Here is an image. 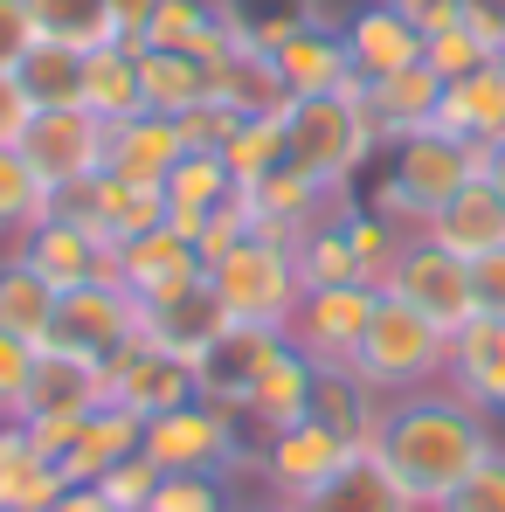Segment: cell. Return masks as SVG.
<instances>
[{"mask_svg": "<svg viewBox=\"0 0 505 512\" xmlns=\"http://www.w3.org/2000/svg\"><path fill=\"white\" fill-rule=\"evenodd\" d=\"M222 201H236V173H229V160L222 153H180L167 173V222L180 229V236H194Z\"/></svg>", "mask_w": 505, "mask_h": 512, "instance_id": "1f68e13d", "label": "cell"}, {"mask_svg": "<svg viewBox=\"0 0 505 512\" xmlns=\"http://www.w3.org/2000/svg\"><path fill=\"white\" fill-rule=\"evenodd\" d=\"M77 423H84V416H21L28 443H35L49 464H63V457H70V443H77Z\"/></svg>", "mask_w": 505, "mask_h": 512, "instance_id": "11a10c76", "label": "cell"}, {"mask_svg": "<svg viewBox=\"0 0 505 512\" xmlns=\"http://www.w3.org/2000/svg\"><path fill=\"white\" fill-rule=\"evenodd\" d=\"M353 367L395 402V395H416V388H436L443 381V367H450V333L436 326V319H422L416 305H402V298H388L381 291V305H374V319H367V340L353 353Z\"/></svg>", "mask_w": 505, "mask_h": 512, "instance_id": "277c9868", "label": "cell"}, {"mask_svg": "<svg viewBox=\"0 0 505 512\" xmlns=\"http://www.w3.org/2000/svg\"><path fill=\"white\" fill-rule=\"evenodd\" d=\"M388 173L416 194L422 208L436 215L471 173H485V146H464V139H450V132H416V139H402V146H388Z\"/></svg>", "mask_w": 505, "mask_h": 512, "instance_id": "9a60e30c", "label": "cell"}, {"mask_svg": "<svg viewBox=\"0 0 505 512\" xmlns=\"http://www.w3.org/2000/svg\"><path fill=\"white\" fill-rule=\"evenodd\" d=\"M422 63H429L443 84H457V77H471L478 63H492V49H485V35H478L471 21H450V28L422 35Z\"/></svg>", "mask_w": 505, "mask_h": 512, "instance_id": "bcb514c9", "label": "cell"}, {"mask_svg": "<svg viewBox=\"0 0 505 512\" xmlns=\"http://www.w3.org/2000/svg\"><path fill=\"white\" fill-rule=\"evenodd\" d=\"M436 104H443V77H436L429 63H409V70H395V77H374V84H367V111H374L381 153L402 146V139H416V132H429V125H436Z\"/></svg>", "mask_w": 505, "mask_h": 512, "instance_id": "603a6c76", "label": "cell"}, {"mask_svg": "<svg viewBox=\"0 0 505 512\" xmlns=\"http://www.w3.org/2000/svg\"><path fill=\"white\" fill-rule=\"evenodd\" d=\"M416 35H436V28H450V21H464V0H388Z\"/></svg>", "mask_w": 505, "mask_h": 512, "instance_id": "680465c9", "label": "cell"}, {"mask_svg": "<svg viewBox=\"0 0 505 512\" xmlns=\"http://www.w3.org/2000/svg\"><path fill=\"white\" fill-rule=\"evenodd\" d=\"M298 512H422V506L388 478V464H381L374 450H360V457H346Z\"/></svg>", "mask_w": 505, "mask_h": 512, "instance_id": "4dcf8cb0", "label": "cell"}, {"mask_svg": "<svg viewBox=\"0 0 505 512\" xmlns=\"http://www.w3.org/2000/svg\"><path fill=\"white\" fill-rule=\"evenodd\" d=\"M471 298H478L485 319H505V250H492V256L471 263Z\"/></svg>", "mask_w": 505, "mask_h": 512, "instance_id": "9f6ffc18", "label": "cell"}, {"mask_svg": "<svg viewBox=\"0 0 505 512\" xmlns=\"http://www.w3.org/2000/svg\"><path fill=\"white\" fill-rule=\"evenodd\" d=\"M49 215V180L28 167L21 146H0V236H28L35 222Z\"/></svg>", "mask_w": 505, "mask_h": 512, "instance_id": "7bdbcfd3", "label": "cell"}, {"mask_svg": "<svg viewBox=\"0 0 505 512\" xmlns=\"http://www.w3.org/2000/svg\"><path fill=\"white\" fill-rule=\"evenodd\" d=\"M222 160H229V173H236V187H256L270 167H284V160H291V146H284V111L236 118V132L222 139Z\"/></svg>", "mask_w": 505, "mask_h": 512, "instance_id": "60d3db41", "label": "cell"}, {"mask_svg": "<svg viewBox=\"0 0 505 512\" xmlns=\"http://www.w3.org/2000/svg\"><path fill=\"white\" fill-rule=\"evenodd\" d=\"M97 402H111L97 360H84V353H56V346L35 353V381H28L21 416H90Z\"/></svg>", "mask_w": 505, "mask_h": 512, "instance_id": "d4e9b609", "label": "cell"}, {"mask_svg": "<svg viewBox=\"0 0 505 512\" xmlns=\"http://www.w3.org/2000/svg\"><path fill=\"white\" fill-rule=\"evenodd\" d=\"M28 14H35L42 42H63V49H84V56L104 42H125L104 0H28Z\"/></svg>", "mask_w": 505, "mask_h": 512, "instance_id": "ab89813d", "label": "cell"}, {"mask_svg": "<svg viewBox=\"0 0 505 512\" xmlns=\"http://www.w3.org/2000/svg\"><path fill=\"white\" fill-rule=\"evenodd\" d=\"M84 111L104 118V125L146 111V104H139V49H132V42H104V49L84 56Z\"/></svg>", "mask_w": 505, "mask_h": 512, "instance_id": "74e56055", "label": "cell"}, {"mask_svg": "<svg viewBox=\"0 0 505 512\" xmlns=\"http://www.w3.org/2000/svg\"><path fill=\"white\" fill-rule=\"evenodd\" d=\"M208 97H222L236 118H263V111H284V104H291V90H284V77H277V63H270L263 49H243V42L208 70Z\"/></svg>", "mask_w": 505, "mask_h": 512, "instance_id": "d6a6232c", "label": "cell"}, {"mask_svg": "<svg viewBox=\"0 0 505 512\" xmlns=\"http://www.w3.org/2000/svg\"><path fill=\"white\" fill-rule=\"evenodd\" d=\"M63 464H49L35 443H28V429L21 416H0V512H49L63 499Z\"/></svg>", "mask_w": 505, "mask_h": 512, "instance_id": "484cf974", "label": "cell"}, {"mask_svg": "<svg viewBox=\"0 0 505 512\" xmlns=\"http://www.w3.org/2000/svg\"><path fill=\"white\" fill-rule=\"evenodd\" d=\"M146 512H243V506H236V485L215 471H167Z\"/></svg>", "mask_w": 505, "mask_h": 512, "instance_id": "f6af8a7d", "label": "cell"}, {"mask_svg": "<svg viewBox=\"0 0 505 512\" xmlns=\"http://www.w3.org/2000/svg\"><path fill=\"white\" fill-rule=\"evenodd\" d=\"M485 180L505 194V139H499V146H485Z\"/></svg>", "mask_w": 505, "mask_h": 512, "instance_id": "be15d7a7", "label": "cell"}, {"mask_svg": "<svg viewBox=\"0 0 505 512\" xmlns=\"http://www.w3.org/2000/svg\"><path fill=\"white\" fill-rule=\"evenodd\" d=\"M7 250L28 256V263L56 284V298L77 291V284H90V277H111V243L90 236L84 222H63V215H42V222H35L28 236H14Z\"/></svg>", "mask_w": 505, "mask_h": 512, "instance_id": "2e32d148", "label": "cell"}, {"mask_svg": "<svg viewBox=\"0 0 505 512\" xmlns=\"http://www.w3.org/2000/svg\"><path fill=\"white\" fill-rule=\"evenodd\" d=\"M173 125H180V146H194V153H222V139L236 132V111H229L222 97H201V104L180 111Z\"/></svg>", "mask_w": 505, "mask_h": 512, "instance_id": "f5cc1de1", "label": "cell"}, {"mask_svg": "<svg viewBox=\"0 0 505 512\" xmlns=\"http://www.w3.org/2000/svg\"><path fill=\"white\" fill-rule=\"evenodd\" d=\"M180 125L160 118V111H132V118H111L104 125V167L97 173H118V180H146V187H167L173 160H180Z\"/></svg>", "mask_w": 505, "mask_h": 512, "instance_id": "d6986e66", "label": "cell"}, {"mask_svg": "<svg viewBox=\"0 0 505 512\" xmlns=\"http://www.w3.org/2000/svg\"><path fill=\"white\" fill-rule=\"evenodd\" d=\"M104 388H111L118 409H132L139 423H153V416H167L180 402H194V367L180 353H160V346L139 333L132 346H118L104 360Z\"/></svg>", "mask_w": 505, "mask_h": 512, "instance_id": "7c38bea8", "label": "cell"}, {"mask_svg": "<svg viewBox=\"0 0 505 512\" xmlns=\"http://www.w3.org/2000/svg\"><path fill=\"white\" fill-rule=\"evenodd\" d=\"M436 512H505V443H499V450H492V457H485V464H478V471H471V478H464V485H457V492H450Z\"/></svg>", "mask_w": 505, "mask_h": 512, "instance_id": "681fc988", "label": "cell"}, {"mask_svg": "<svg viewBox=\"0 0 505 512\" xmlns=\"http://www.w3.org/2000/svg\"><path fill=\"white\" fill-rule=\"evenodd\" d=\"M104 7H111L118 35H125V42L139 49V42H146V21H153V7H160V0H104Z\"/></svg>", "mask_w": 505, "mask_h": 512, "instance_id": "94428289", "label": "cell"}, {"mask_svg": "<svg viewBox=\"0 0 505 512\" xmlns=\"http://www.w3.org/2000/svg\"><path fill=\"white\" fill-rule=\"evenodd\" d=\"M499 450V429L485 409H471L457 388H416V395H395L381 436H374V457L388 464V478L416 499L422 512H436L485 457Z\"/></svg>", "mask_w": 505, "mask_h": 512, "instance_id": "6da1fadb", "label": "cell"}, {"mask_svg": "<svg viewBox=\"0 0 505 512\" xmlns=\"http://www.w3.org/2000/svg\"><path fill=\"white\" fill-rule=\"evenodd\" d=\"M111 277L153 312V305H167V298H180L187 284H201L208 277V263H201V250L173 229V222H160V229H146V236H132V243H118V256H111Z\"/></svg>", "mask_w": 505, "mask_h": 512, "instance_id": "4fadbf2b", "label": "cell"}, {"mask_svg": "<svg viewBox=\"0 0 505 512\" xmlns=\"http://www.w3.org/2000/svg\"><path fill=\"white\" fill-rule=\"evenodd\" d=\"M243 236H250V208H243V194H236V201H222V208H215V215L187 236V243L201 250V263H222V256L243 243Z\"/></svg>", "mask_w": 505, "mask_h": 512, "instance_id": "f907efd6", "label": "cell"}, {"mask_svg": "<svg viewBox=\"0 0 505 512\" xmlns=\"http://www.w3.org/2000/svg\"><path fill=\"white\" fill-rule=\"evenodd\" d=\"M229 326V305L215 298V284L201 277V284H187L180 298H167V305H153L146 312V340L160 346V353H180L187 367L208 353V340Z\"/></svg>", "mask_w": 505, "mask_h": 512, "instance_id": "4316f807", "label": "cell"}, {"mask_svg": "<svg viewBox=\"0 0 505 512\" xmlns=\"http://www.w3.org/2000/svg\"><path fill=\"white\" fill-rule=\"evenodd\" d=\"M139 443H146V423H139L132 409L97 402L84 423H77V443H70V457H63V478H70V485H97L111 464L139 457Z\"/></svg>", "mask_w": 505, "mask_h": 512, "instance_id": "83f0119b", "label": "cell"}, {"mask_svg": "<svg viewBox=\"0 0 505 512\" xmlns=\"http://www.w3.org/2000/svg\"><path fill=\"white\" fill-rule=\"evenodd\" d=\"M374 305H381L374 284H319V291L298 298L284 340L298 346L312 367H353V353H360V340H367Z\"/></svg>", "mask_w": 505, "mask_h": 512, "instance_id": "9c48e42d", "label": "cell"}, {"mask_svg": "<svg viewBox=\"0 0 505 512\" xmlns=\"http://www.w3.org/2000/svg\"><path fill=\"white\" fill-rule=\"evenodd\" d=\"M139 49H180V56H201V63L215 70V63L236 49V35H229V21H222L215 0H160Z\"/></svg>", "mask_w": 505, "mask_h": 512, "instance_id": "f546056e", "label": "cell"}, {"mask_svg": "<svg viewBox=\"0 0 505 512\" xmlns=\"http://www.w3.org/2000/svg\"><path fill=\"white\" fill-rule=\"evenodd\" d=\"M243 194V208H250V236H270V243H305L326 215H339V201L353 194V187H326V180H312L305 167H270L256 187H236Z\"/></svg>", "mask_w": 505, "mask_h": 512, "instance_id": "30bf717a", "label": "cell"}, {"mask_svg": "<svg viewBox=\"0 0 505 512\" xmlns=\"http://www.w3.org/2000/svg\"><path fill=\"white\" fill-rule=\"evenodd\" d=\"M312 416L346 436L353 450H374V436H381V416H388V395L360 374V367H319V381H312Z\"/></svg>", "mask_w": 505, "mask_h": 512, "instance_id": "cb8c5ba5", "label": "cell"}, {"mask_svg": "<svg viewBox=\"0 0 505 512\" xmlns=\"http://www.w3.org/2000/svg\"><path fill=\"white\" fill-rule=\"evenodd\" d=\"M222 7V21H229V35L243 42V49H277V42H291L298 28H312V21H333L326 14V0H215Z\"/></svg>", "mask_w": 505, "mask_h": 512, "instance_id": "d590c367", "label": "cell"}, {"mask_svg": "<svg viewBox=\"0 0 505 512\" xmlns=\"http://www.w3.org/2000/svg\"><path fill=\"white\" fill-rule=\"evenodd\" d=\"M49 512H118V506H111L97 485H63V499H56Z\"/></svg>", "mask_w": 505, "mask_h": 512, "instance_id": "6125c7cd", "label": "cell"}, {"mask_svg": "<svg viewBox=\"0 0 505 512\" xmlns=\"http://www.w3.org/2000/svg\"><path fill=\"white\" fill-rule=\"evenodd\" d=\"M312 381H319V367H312L298 346H284V353L270 360V374L250 388V402H243L250 436H270V429L305 423V416H312Z\"/></svg>", "mask_w": 505, "mask_h": 512, "instance_id": "f1b7e54d", "label": "cell"}, {"mask_svg": "<svg viewBox=\"0 0 505 512\" xmlns=\"http://www.w3.org/2000/svg\"><path fill=\"white\" fill-rule=\"evenodd\" d=\"M160 478H167V471H160V464L139 450V457L111 464V471L97 478V492H104V499H111L118 512H146V506H153V492H160Z\"/></svg>", "mask_w": 505, "mask_h": 512, "instance_id": "7dc6e473", "label": "cell"}, {"mask_svg": "<svg viewBox=\"0 0 505 512\" xmlns=\"http://www.w3.org/2000/svg\"><path fill=\"white\" fill-rule=\"evenodd\" d=\"M208 97V63L201 56H180V49H139V104L180 118Z\"/></svg>", "mask_w": 505, "mask_h": 512, "instance_id": "8d00e7d4", "label": "cell"}, {"mask_svg": "<svg viewBox=\"0 0 505 512\" xmlns=\"http://www.w3.org/2000/svg\"><path fill=\"white\" fill-rule=\"evenodd\" d=\"M429 243H443L450 256H464V263H478V256L505 250V194L485 180V173H471L436 215H429V229H422Z\"/></svg>", "mask_w": 505, "mask_h": 512, "instance_id": "e0dca14e", "label": "cell"}, {"mask_svg": "<svg viewBox=\"0 0 505 512\" xmlns=\"http://www.w3.org/2000/svg\"><path fill=\"white\" fill-rule=\"evenodd\" d=\"M339 35H346V56H353V77L360 84H374V77H395V70H409L422 63V35L388 7V0H367V7H353L346 21H339Z\"/></svg>", "mask_w": 505, "mask_h": 512, "instance_id": "ffe728a7", "label": "cell"}, {"mask_svg": "<svg viewBox=\"0 0 505 512\" xmlns=\"http://www.w3.org/2000/svg\"><path fill=\"white\" fill-rule=\"evenodd\" d=\"M346 457H360V450H353L346 436H333L319 416L256 436V478H263V492H270L277 506H305Z\"/></svg>", "mask_w": 505, "mask_h": 512, "instance_id": "52a82bcc", "label": "cell"}, {"mask_svg": "<svg viewBox=\"0 0 505 512\" xmlns=\"http://www.w3.org/2000/svg\"><path fill=\"white\" fill-rule=\"evenodd\" d=\"M270 63H277V77H284L291 97H333V90L353 84V56H346L339 21H312V28H298L291 42L270 49Z\"/></svg>", "mask_w": 505, "mask_h": 512, "instance_id": "44dd1931", "label": "cell"}, {"mask_svg": "<svg viewBox=\"0 0 505 512\" xmlns=\"http://www.w3.org/2000/svg\"><path fill=\"white\" fill-rule=\"evenodd\" d=\"M291 512H298V506H291Z\"/></svg>", "mask_w": 505, "mask_h": 512, "instance_id": "e7e4bbea", "label": "cell"}, {"mask_svg": "<svg viewBox=\"0 0 505 512\" xmlns=\"http://www.w3.org/2000/svg\"><path fill=\"white\" fill-rule=\"evenodd\" d=\"M160 222H167V187L97 173V222H90V236H104L111 256H118V243H132V236H146V229H160Z\"/></svg>", "mask_w": 505, "mask_h": 512, "instance_id": "836d02e7", "label": "cell"}, {"mask_svg": "<svg viewBox=\"0 0 505 512\" xmlns=\"http://www.w3.org/2000/svg\"><path fill=\"white\" fill-rule=\"evenodd\" d=\"M284 326H250V319H229L208 353L194 360V395L201 402H215V409H236L243 416V402H250V388L270 374V360L284 353Z\"/></svg>", "mask_w": 505, "mask_h": 512, "instance_id": "8fae6325", "label": "cell"}, {"mask_svg": "<svg viewBox=\"0 0 505 512\" xmlns=\"http://www.w3.org/2000/svg\"><path fill=\"white\" fill-rule=\"evenodd\" d=\"M49 319H56V284L28 263V256L0 250V333L14 340H49Z\"/></svg>", "mask_w": 505, "mask_h": 512, "instance_id": "e575fe53", "label": "cell"}, {"mask_svg": "<svg viewBox=\"0 0 505 512\" xmlns=\"http://www.w3.org/2000/svg\"><path fill=\"white\" fill-rule=\"evenodd\" d=\"M160 471H215V478H256V436L236 409H215V402H180L167 416L146 423V443H139Z\"/></svg>", "mask_w": 505, "mask_h": 512, "instance_id": "3957f363", "label": "cell"}, {"mask_svg": "<svg viewBox=\"0 0 505 512\" xmlns=\"http://www.w3.org/2000/svg\"><path fill=\"white\" fill-rule=\"evenodd\" d=\"M360 208H374V215H381L388 229H402V236H422V229H429V208H422V201L402 187V180H395V173H381V180L360 194Z\"/></svg>", "mask_w": 505, "mask_h": 512, "instance_id": "c3c4849f", "label": "cell"}, {"mask_svg": "<svg viewBox=\"0 0 505 512\" xmlns=\"http://www.w3.org/2000/svg\"><path fill=\"white\" fill-rule=\"evenodd\" d=\"M339 222H346V243H353V256H360V277L381 291V277L395 270V256H402V243H409V236H402V229H388L374 208H360V194L346 201V215H339Z\"/></svg>", "mask_w": 505, "mask_h": 512, "instance_id": "ee69618b", "label": "cell"}, {"mask_svg": "<svg viewBox=\"0 0 505 512\" xmlns=\"http://www.w3.org/2000/svg\"><path fill=\"white\" fill-rule=\"evenodd\" d=\"M284 146H291V167H305L326 187H353L367 160L381 153V132H374V111H367V84L353 77L333 97H291L284 104Z\"/></svg>", "mask_w": 505, "mask_h": 512, "instance_id": "7a4b0ae2", "label": "cell"}, {"mask_svg": "<svg viewBox=\"0 0 505 512\" xmlns=\"http://www.w3.org/2000/svg\"><path fill=\"white\" fill-rule=\"evenodd\" d=\"M353 201V194H346ZM346 201H339V215H346ZM339 215H326L305 243H298V277H305V291H319V284H367L360 277V256H353V243H346V222Z\"/></svg>", "mask_w": 505, "mask_h": 512, "instance_id": "b9f144b4", "label": "cell"}, {"mask_svg": "<svg viewBox=\"0 0 505 512\" xmlns=\"http://www.w3.org/2000/svg\"><path fill=\"white\" fill-rule=\"evenodd\" d=\"M35 42H42V35H35L28 0H0V70H14V63H21Z\"/></svg>", "mask_w": 505, "mask_h": 512, "instance_id": "db71d44e", "label": "cell"}, {"mask_svg": "<svg viewBox=\"0 0 505 512\" xmlns=\"http://www.w3.org/2000/svg\"><path fill=\"white\" fill-rule=\"evenodd\" d=\"M35 340H14V333H0V416H21V402H28V381H35Z\"/></svg>", "mask_w": 505, "mask_h": 512, "instance_id": "816d5d0a", "label": "cell"}, {"mask_svg": "<svg viewBox=\"0 0 505 512\" xmlns=\"http://www.w3.org/2000/svg\"><path fill=\"white\" fill-rule=\"evenodd\" d=\"M208 284L229 305V319H250V326H291V312L305 298L291 243H270V236H243L222 263H208Z\"/></svg>", "mask_w": 505, "mask_h": 512, "instance_id": "5b68a950", "label": "cell"}, {"mask_svg": "<svg viewBox=\"0 0 505 512\" xmlns=\"http://www.w3.org/2000/svg\"><path fill=\"white\" fill-rule=\"evenodd\" d=\"M464 21L485 35L492 56H505V0H464Z\"/></svg>", "mask_w": 505, "mask_h": 512, "instance_id": "91938a15", "label": "cell"}, {"mask_svg": "<svg viewBox=\"0 0 505 512\" xmlns=\"http://www.w3.org/2000/svg\"><path fill=\"white\" fill-rule=\"evenodd\" d=\"M146 333V305L118 284V277H90L77 291H63L56 298V319H49V340L56 353H84V360H111L118 346H132Z\"/></svg>", "mask_w": 505, "mask_h": 512, "instance_id": "8992f818", "label": "cell"}, {"mask_svg": "<svg viewBox=\"0 0 505 512\" xmlns=\"http://www.w3.org/2000/svg\"><path fill=\"white\" fill-rule=\"evenodd\" d=\"M381 291H388V298H402V305H416L422 319H436L443 333H457V326H471V319H478L471 263H464V256H450L443 243H429V236H409V243H402L395 270L381 277Z\"/></svg>", "mask_w": 505, "mask_h": 512, "instance_id": "ba28073f", "label": "cell"}, {"mask_svg": "<svg viewBox=\"0 0 505 512\" xmlns=\"http://www.w3.org/2000/svg\"><path fill=\"white\" fill-rule=\"evenodd\" d=\"M436 132H450V139H464V146H499L505 139V56L478 63V70L457 77V84H443Z\"/></svg>", "mask_w": 505, "mask_h": 512, "instance_id": "7402d4cb", "label": "cell"}, {"mask_svg": "<svg viewBox=\"0 0 505 512\" xmlns=\"http://www.w3.org/2000/svg\"><path fill=\"white\" fill-rule=\"evenodd\" d=\"M14 77L28 90L35 111H63V104H84V49H63V42H35Z\"/></svg>", "mask_w": 505, "mask_h": 512, "instance_id": "f35d334b", "label": "cell"}, {"mask_svg": "<svg viewBox=\"0 0 505 512\" xmlns=\"http://www.w3.org/2000/svg\"><path fill=\"white\" fill-rule=\"evenodd\" d=\"M443 388H457L471 409L505 416V319H471L450 333V367H443Z\"/></svg>", "mask_w": 505, "mask_h": 512, "instance_id": "ac0fdd59", "label": "cell"}, {"mask_svg": "<svg viewBox=\"0 0 505 512\" xmlns=\"http://www.w3.org/2000/svg\"><path fill=\"white\" fill-rule=\"evenodd\" d=\"M21 153H28V167L42 173L49 187L90 180V173L104 167V118H90L84 104L35 111V118H28V132H21Z\"/></svg>", "mask_w": 505, "mask_h": 512, "instance_id": "5bb4252c", "label": "cell"}, {"mask_svg": "<svg viewBox=\"0 0 505 512\" xmlns=\"http://www.w3.org/2000/svg\"><path fill=\"white\" fill-rule=\"evenodd\" d=\"M28 118H35V104H28L21 77H14V70H0V146H21Z\"/></svg>", "mask_w": 505, "mask_h": 512, "instance_id": "6f0895ef", "label": "cell"}]
</instances>
